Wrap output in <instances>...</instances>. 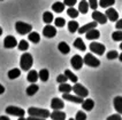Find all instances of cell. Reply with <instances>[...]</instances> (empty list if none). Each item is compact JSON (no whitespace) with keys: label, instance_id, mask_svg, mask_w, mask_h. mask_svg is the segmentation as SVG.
Instances as JSON below:
<instances>
[{"label":"cell","instance_id":"74e56055","mask_svg":"<svg viewBox=\"0 0 122 120\" xmlns=\"http://www.w3.org/2000/svg\"><path fill=\"white\" fill-rule=\"evenodd\" d=\"M107 58L108 60H115V58H119V53L116 52V50H111L107 53Z\"/></svg>","mask_w":122,"mask_h":120},{"label":"cell","instance_id":"44dd1931","mask_svg":"<svg viewBox=\"0 0 122 120\" xmlns=\"http://www.w3.org/2000/svg\"><path fill=\"white\" fill-rule=\"evenodd\" d=\"M58 49H59V52L61 54H63V55H66L70 52V47L68 46L67 42H65V41H61L60 44L58 45Z\"/></svg>","mask_w":122,"mask_h":120},{"label":"cell","instance_id":"603a6c76","mask_svg":"<svg viewBox=\"0 0 122 120\" xmlns=\"http://www.w3.org/2000/svg\"><path fill=\"white\" fill-rule=\"evenodd\" d=\"M7 74H8V78H9V79L14 80V79H16V78H19V77L21 76V70L20 69H17V67H15V69L9 70Z\"/></svg>","mask_w":122,"mask_h":120},{"label":"cell","instance_id":"7bdbcfd3","mask_svg":"<svg viewBox=\"0 0 122 120\" xmlns=\"http://www.w3.org/2000/svg\"><path fill=\"white\" fill-rule=\"evenodd\" d=\"M63 4L68 7H74L76 5V0H63Z\"/></svg>","mask_w":122,"mask_h":120},{"label":"cell","instance_id":"52a82bcc","mask_svg":"<svg viewBox=\"0 0 122 120\" xmlns=\"http://www.w3.org/2000/svg\"><path fill=\"white\" fill-rule=\"evenodd\" d=\"M62 100L65 101H69V102H73V103H77V104H82L84 98L81 96H77L76 94L71 95L69 93H62Z\"/></svg>","mask_w":122,"mask_h":120},{"label":"cell","instance_id":"d6986e66","mask_svg":"<svg viewBox=\"0 0 122 120\" xmlns=\"http://www.w3.org/2000/svg\"><path fill=\"white\" fill-rule=\"evenodd\" d=\"M113 104H114V109L116 110V112L122 114V96H116L113 101Z\"/></svg>","mask_w":122,"mask_h":120},{"label":"cell","instance_id":"ee69618b","mask_svg":"<svg viewBox=\"0 0 122 120\" xmlns=\"http://www.w3.org/2000/svg\"><path fill=\"white\" fill-rule=\"evenodd\" d=\"M115 27L117 29V30H122V18H121V20H117V21H116Z\"/></svg>","mask_w":122,"mask_h":120},{"label":"cell","instance_id":"8992f818","mask_svg":"<svg viewBox=\"0 0 122 120\" xmlns=\"http://www.w3.org/2000/svg\"><path fill=\"white\" fill-rule=\"evenodd\" d=\"M73 92H74L77 96H81V97H83V98L88 97V95H89L88 89L83 86V85L78 84V82H75V85L73 86Z\"/></svg>","mask_w":122,"mask_h":120},{"label":"cell","instance_id":"f546056e","mask_svg":"<svg viewBox=\"0 0 122 120\" xmlns=\"http://www.w3.org/2000/svg\"><path fill=\"white\" fill-rule=\"evenodd\" d=\"M28 39L30 40L31 42H34V44H38L39 41H41V36L37 33V32H30L29 36H28Z\"/></svg>","mask_w":122,"mask_h":120},{"label":"cell","instance_id":"d590c367","mask_svg":"<svg viewBox=\"0 0 122 120\" xmlns=\"http://www.w3.org/2000/svg\"><path fill=\"white\" fill-rule=\"evenodd\" d=\"M112 39L114 41H122V30H117L112 33Z\"/></svg>","mask_w":122,"mask_h":120},{"label":"cell","instance_id":"4316f807","mask_svg":"<svg viewBox=\"0 0 122 120\" xmlns=\"http://www.w3.org/2000/svg\"><path fill=\"white\" fill-rule=\"evenodd\" d=\"M71 90H73V86H70L67 82H62L59 86V92L61 93H70Z\"/></svg>","mask_w":122,"mask_h":120},{"label":"cell","instance_id":"c3c4849f","mask_svg":"<svg viewBox=\"0 0 122 120\" xmlns=\"http://www.w3.org/2000/svg\"><path fill=\"white\" fill-rule=\"evenodd\" d=\"M1 34H2V27H0V36H1Z\"/></svg>","mask_w":122,"mask_h":120},{"label":"cell","instance_id":"836d02e7","mask_svg":"<svg viewBox=\"0 0 122 120\" xmlns=\"http://www.w3.org/2000/svg\"><path fill=\"white\" fill-rule=\"evenodd\" d=\"M67 14L69 17H71V18H76L77 16H78V14H80V12H78V9H75L74 7H69L67 9Z\"/></svg>","mask_w":122,"mask_h":120},{"label":"cell","instance_id":"5b68a950","mask_svg":"<svg viewBox=\"0 0 122 120\" xmlns=\"http://www.w3.org/2000/svg\"><path fill=\"white\" fill-rule=\"evenodd\" d=\"M6 113L7 114H10V116H14V117H24L25 114V111L21 107H14V105H9V107H6Z\"/></svg>","mask_w":122,"mask_h":120},{"label":"cell","instance_id":"7a4b0ae2","mask_svg":"<svg viewBox=\"0 0 122 120\" xmlns=\"http://www.w3.org/2000/svg\"><path fill=\"white\" fill-rule=\"evenodd\" d=\"M34 64V58H32V55L29 53H24L22 54L20 60V65H21V70L23 71H29L31 67Z\"/></svg>","mask_w":122,"mask_h":120},{"label":"cell","instance_id":"681fc988","mask_svg":"<svg viewBox=\"0 0 122 120\" xmlns=\"http://www.w3.org/2000/svg\"><path fill=\"white\" fill-rule=\"evenodd\" d=\"M120 48H121V50H122V41H121V45H120Z\"/></svg>","mask_w":122,"mask_h":120},{"label":"cell","instance_id":"8d00e7d4","mask_svg":"<svg viewBox=\"0 0 122 120\" xmlns=\"http://www.w3.org/2000/svg\"><path fill=\"white\" fill-rule=\"evenodd\" d=\"M28 48H29V42H28L27 40H21L20 42H19V49L20 50L25 52V50H28Z\"/></svg>","mask_w":122,"mask_h":120},{"label":"cell","instance_id":"ab89813d","mask_svg":"<svg viewBox=\"0 0 122 120\" xmlns=\"http://www.w3.org/2000/svg\"><path fill=\"white\" fill-rule=\"evenodd\" d=\"M67 76L63 73V74H60V76H58V78H56V82H59V84H62V82H67Z\"/></svg>","mask_w":122,"mask_h":120},{"label":"cell","instance_id":"1f68e13d","mask_svg":"<svg viewBox=\"0 0 122 120\" xmlns=\"http://www.w3.org/2000/svg\"><path fill=\"white\" fill-rule=\"evenodd\" d=\"M115 4V0H100L99 1V6L102 8H108V7H112Z\"/></svg>","mask_w":122,"mask_h":120},{"label":"cell","instance_id":"7c38bea8","mask_svg":"<svg viewBox=\"0 0 122 120\" xmlns=\"http://www.w3.org/2000/svg\"><path fill=\"white\" fill-rule=\"evenodd\" d=\"M4 46L5 48H14L17 46V40L13 36H7L4 40Z\"/></svg>","mask_w":122,"mask_h":120},{"label":"cell","instance_id":"f907efd6","mask_svg":"<svg viewBox=\"0 0 122 120\" xmlns=\"http://www.w3.org/2000/svg\"><path fill=\"white\" fill-rule=\"evenodd\" d=\"M0 1H2V0H0Z\"/></svg>","mask_w":122,"mask_h":120},{"label":"cell","instance_id":"7dc6e473","mask_svg":"<svg viewBox=\"0 0 122 120\" xmlns=\"http://www.w3.org/2000/svg\"><path fill=\"white\" fill-rule=\"evenodd\" d=\"M119 60H120V61L122 62V53H121V54H119Z\"/></svg>","mask_w":122,"mask_h":120},{"label":"cell","instance_id":"9c48e42d","mask_svg":"<svg viewBox=\"0 0 122 120\" xmlns=\"http://www.w3.org/2000/svg\"><path fill=\"white\" fill-rule=\"evenodd\" d=\"M92 18L93 21H96L98 24H106L107 23V16L105 15V14L100 13V12H98V10H93V13H92Z\"/></svg>","mask_w":122,"mask_h":120},{"label":"cell","instance_id":"d4e9b609","mask_svg":"<svg viewBox=\"0 0 122 120\" xmlns=\"http://www.w3.org/2000/svg\"><path fill=\"white\" fill-rule=\"evenodd\" d=\"M78 27H80L78 22H76V21H70V22H68V30H69L70 33H75V32L78 30Z\"/></svg>","mask_w":122,"mask_h":120},{"label":"cell","instance_id":"60d3db41","mask_svg":"<svg viewBox=\"0 0 122 120\" xmlns=\"http://www.w3.org/2000/svg\"><path fill=\"white\" fill-rule=\"evenodd\" d=\"M98 0H89V6H90V8L91 9H93V10H96L97 9V7H98Z\"/></svg>","mask_w":122,"mask_h":120},{"label":"cell","instance_id":"b9f144b4","mask_svg":"<svg viewBox=\"0 0 122 120\" xmlns=\"http://www.w3.org/2000/svg\"><path fill=\"white\" fill-rule=\"evenodd\" d=\"M122 117L120 113H116V114H112V116H109L107 120H121Z\"/></svg>","mask_w":122,"mask_h":120},{"label":"cell","instance_id":"83f0119b","mask_svg":"<svg viewBox=\"0 0 122 120\" xmlns=\"http://www.w3.org/2000/svg\"><path fill=\"white\" fill-rule=\"evenodd\" d=\"M65 4L63 2H60V1H58V2H54L53 5H52V9L54 10L55 13H62L63 12V9H65Z\"/></svg>","mask_w":122,"mask_h":120},{"label":"cell","instance_id":"f35d334b","mask_svg":"<svg viewBox=\"0 0 122 120\" xmlns=\"http://www.w3.org/2000/svg\"><path fill=\"white\" fill-rule=\"evenodd\" d=\"M75 119L76 120H85L86 119V114H85V112H83V111H78V112L76 113Z\"/></svg>","mask_w":122,"mask_h":120},{"label":"cell","instance_id":"d6a6232c","mask_svg":"<svg viewBox=\"0 0 122 120\" xmlns=\"http://www.w3.org/2000/svg\"><path fill=\"white\" fill-rule=\"evenodd\" d=\"M65 74L67 76V78H68V80H70L71 82H77V80H78V78H77V76L76 74H74L70 70H65Z\"/></svg>","mask_w":122,"mask_h":120},{"label":"cell","instance_id":"ba28073f","mask_svg":"<svg viewBox=\"0 0 122 120\" xmlns=\"http://www.w3.org/2000/svg\"><path fill=\"white\" fill-rule=\"evenodd\" d=\"M105 46L100 42H91L90 44V50L91 53H95L97 55H104L105 53Z\"/></svg>","mask_w":122,"mask_h":120},{"label":"cell","instance_id":"30bf717a","mask_svg":"<svg viewBox=\"0 0 122 120\" xmlns=\"http://www.w3.org/2000/svg\"><path fill=\"white\" fill-rule=\"evenodd\" d=\"M70 64H71V67H74L75 70H81L83 64H84V61H83V58L80 55H74L71 57V60H70Z\"/></svg>","mask_w":122,"mask_h":120},{"label":"cell","instance_id":"484cf974","mask_svg":"<svg viewBox=\"0 0 122 120\" xmlns=\"http://www.w3.org/2000/svg\"><path fill=\"white\" fill-rule=\"evenodd\" d=\"M38 90H39V87L37 86L36 84H31V85L27 88V95L28 96H34Z\"/></svg>","mask_w":122,"mask_h":120},{"label":"cell","instance_id":"e0dca14e","mask_svg":"<svg viewBox=\"0 0 122 120\" xmlns=\"http://www.w3.org/2000/svg\"><path fill=\"white\" fill-rule=\"evenodd\" d=\"M50 117H51V119L53 120H65L66 119V113L60 111V110H54L52 113L50 114Z\"/></svg>","mask_w":122,"mask_h":120},{"label":"cell","instance_id":"2e32d148","mask_svg":"<svg viewBox=\"0 0 122 120\" xmlns=\"http://www.w3.org/2000/svg\"><path fill=\"white\" fill-rule=\"evenodd\" d=\"M85 37H86V39H89V40H96L100 37V32L95 27V29L89 30L88 32L85 33Z\"/></svg>","mask_w":122,"mask_h":120},{"label":"cell","instance_id":"f6af8a7d","mask_svg":"<svg viewBox=\"0 0 122 120\" xmlns=\"http://www.w3.org/2000/svg\"><path fill=\"white\" fill-rule=\"evenodd\" d=\"M4 93H5V87L0 84V95H1V94H4Z\"/></svg>","mask_w":122,"mask_h":120},{"label":"cell","instance_id":"7402d4cb","mask_svg":"<svg viewBox=\"0 0 122 120\" xmlns=\"http://www.w3.org/2000/svg\"><path fill=\"white\" fill-rule=\"evenodd\" d=\"M89 2L86 0H82L78 5V12L81 14H86L89 12Z\"/></svg>","mask_w":122,"mask_h":120},{"label":"cell","instance_id":"bcb514c9","mask_svg":"<svg viewBox=\"0 0 122 120\" xmlns=\"http://www.w3.org/2000/svg\"><path fill=\"white\" fill-rule=\"evenodd\" d=\"M0 120H9V118L6 117V116H1V117H0Z\"/></svg>","mask_w":122,"mask_h":120},{"label":"cell","instance_id":"4fadbf2b","mask_svg":"<svg viewBox=\"0 0 122 120\" xmlns=\"http://www.w3.org/2000/svg\"><path fill=\"white\" fill-rule=\"evenodd\" d=\"M105 15H106L107 18H108L109 21H112V22H116V21L119 20V13L116 12L114 8H112V7H108V9H106Z\"/></svg>","mask_w":122,"mask_h":120},{"label":"cell","instance_id":"ffe728a7","mask_svg":"<svg viewBox=\"0 0 122 120\" xmlns=\"http://www.w3.org/2000/svg\"><path fill=\"white\" fill-rule=\"evenodd\" d=\"M93 107H95V102L91 98H86V100L83 101V103H82L83 110H86V111H91L93 109Z\"/></svg>","mask_w":122,"mask_h":120},{"label":"cell","instance_id":"8fae6325","mask_svg":"<svg viewBox=\"0 0 122 120\" xmlns=\"http://www.w3.org/2000/svg\"><path fill=\"white\" fill-rule=\"evenodd\" d=\"M43 34L46 38H53L56 36V29L54 27H52L51 24H46L45 27L43 29Z\"/></svg>","mask_w":122,"mask_h":120},{"label":"cell","instance_id":"f1b7e54d","mask_svg":"<svg viewBox=\"0 0 122 120\" xmlns=\"http://www.w3.org/2000/svg\"><path fill=\"white\" fill-rule=\"evenodd\" d=\"M43 21H44V23H46V24H51V23L54 21L53 14L51 13V12H45V13L43 14Z\"/></svg>","mask_w":122,"mask_h":120},{"label":"cell","instance_id":"ac0fdd59","mask_svg":"<svg viewBox=\"0 0 122 120\" xmlns=\"http://www.w3.org/2000/svg\"><path fill=\"white\" fill-rule=\"evenodd\" d=\"M38 78H39V74H38V72L36 70H29V73L27 76V80L29 82L35 84V82H37Z\"/></svg>","mask_w":122,"mask_h":120},{"label":"cell","instance_id":"4dcf8cb0","mask_svg":"<svg viewBox=\"0 0 122 120\" xmlns=\"http://www.w3.org/2000/svg\"><path fill=\"white\" fill-rule=\"evenodd\" d=\"M38 74H39V79L41 80V81H47L48 78H50V73H48V70L47 69H41V71L38 72Z\"/></svg>","mask_w":122,"mask_h":120},{"label":"cell","instance_id":"9a60e30c","mask_svg":"<svg viewBox=\"0 0 122 120\" xmlns=\"http://www.w3.org/2000/svg\"><path fill=\"white\" fill-rule=\"evenodd\" d=\"M51 107L53 110H61V109L65 107V103H63V101L61 100V98L54 97V98H52V101H51Z\"/></svg>","mask_w":122,"mask_h":120},{"label":"cell","instance_id":"6da1fadb","mask_svg":"<svg viewBox=\"0 0 122 120\" xmlns=\"http://www.w3.org/2000/svg\"><path fill=\"white\" fill-rule=\"evenodd\" d=\"M28 114L30 117H36V118H39V119H46L50 117V111L46 109H39V107H29L28 109Z\"/></svg>","mask_w":122,"mask_h":120},{"label":"cell","instance_id":"3957f363","mask_svg":"<svg viewBox=\"0 0 122 120\" xmlns=\"http://www.w3.org/2000/svg\"><path fill=\"white\" fill-rule=\"evenodd\" d=\"M15 30H16L17 33L24 36V34L30 33V32L32 31V25H31V24H28L25 22H21V21H19V22L15 23Z\"/></svg>","mask_w":122,"mask_h":120},{"label":"cell","instance_id":"cb8c5ba5","mask_svg":"<svg viewBox=\"0 0 122 120\" xmlns=\"http://www.w3.org/2000/svg\"><path fill=\"white\" fill-rule=\"evenodd\" d=\"M74 46H75V48H77V49L81 50V52H85V49H86V46L84 45V42H83L82 38H77V39L75 40Z\"/></svg>","mask_w":122,"mask_h":120},{"label":"cell","instance_id":"277c9868","mask_svg":"<svg viewBox=\"0 0 122 120\" xmlns=\"http://www.w3.org/2000/svg\"><path fill=\"white\" fill-rule=\"evenodd\" d=\"M83 61H84V64H86L88 67H98L100 65V61L98 60L97 57H95V55H92L91 53L85 54Z\"/></svg>","mask_w":122,"mask_h":120},{"label":"cell","instance_id":"5bb4252c","mask_svg":"<svg viewBox=\"0 0 122 120\" xmlns=\"http://www.w3.org/2000/svg\"><path fill=\"white\" fill-rule=\"evenodd\" d=\"M97 22L96 21H93V22H90V23H88V24H85V25H83V27H78V30H77V32L80 34H84L86 33L89 30H91V29H95V27H97Z\"/></svg>","mask_w":122,"mask_h":120},{"label":"cell","instance_id":"e575fe53","mask_svg":"<svg viewBox=\"0 0 122 120\" xmlns=\"http://www.w3.org/2000/svg\"><path fill=\"white\" fill-rule=\"evenodd\" d=\"M54 24L56 27H63L66 25V20L63 17H56L54 20Z\"/></svg>","mask_w":122,"mask_h":120}]
</instances>
